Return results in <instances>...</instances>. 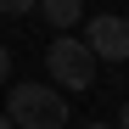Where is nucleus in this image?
<instances>
[{
	"label": "nucleus",
	"instance_id": "1",
	"mask_svg": "<svg viewBox=\"0 0 129 129\" xmlns=\"http://www.w3.org/2000/svg\"><path fill=\"white\" fill-rule=\"evenodd\" d=\"M6 118L17 129H68V95L56 84H11Z\"/></svg>",
	"mask_w": 129,
	"mask_h": 129
},
{
	"label": "nucleus",
	"instance_id": "2",
	"mask_svg": "<svg viewBox=\"0 0 129 129\" xmlns=\"http://www.w3.org/2000/svg\"><path fill=\"white\" fill-rule=\"evenodd\" d=\"M45 68H51V84H56V90H73V95L95 90V56L73 34H56L51 45H45Z\"/></svg>",
	"mask_w": 129,
	"mask_h": 129
},
{
	"label": "nucleus",
	"instance_id": "3",
	"mask_svg": "<svg viewBox=\"0 0 129 129\" xmlns=\"http://www.w3.org/2000/svg\"><path fill=\"white\" fill-rule=\"evenodd\" d=\"M84 45H90L95 62H129V23L112 17V11H101V17L84 23Z\"/></svg>",
	"mask_w": 129,
	"mask_h": 129
},
{
	"label": "nucleus",
	"instance_id": "4",
	"mask_svg": "<svg viewBox=\"0 0 129 129\" xmlns=\"http://www.w3.org/2000/svg\"><path fill=\"white\" fill-rule=\"evenodd\" d=\"M39 11H45V23L56 34H68L73 23H84V0H39Z\"/></svg>",
	"mask_w": 129,
	"mask_h": 129
},
{
	"label": "nucleus",
	"instance_id": "5",
	"mask_svg": "<svg viewBox=\"0 0 129 129\" xmlns=\"http://www.w3.org/2000/svg\"><path fill=\"white\" fill-rule=\"evenodd\" d=\"M34 6H39V0H0V11H6V17H28Z\"/></svg>",
	"mask_w": 129,
	"mask_h": 129
},
{
	"label": "nucleus",
	"instance_id": "6",
	"mask_svg": "<svg viewBox=\"0 0 129 129\" xmlns=\"http://www.w3.org/2000/svg\"><path fill=\"white\" fill-rule=\"evenodd\" d=\"M6 79H11V51L0 45V84H6Z\"/></svg>",
	"mask_w": 129,
	"mask_h": 129
},
{
	"label": "nucleus",
	"instance_id": "7",
	"mask_svg": "<svg viewBox=\"0 0 129 129\" xmlns=\"http://www.w3.org/2000/svg\"><path fill=\"white\" fill-rule=\"evenodd\" d=\"M79 129H118V123H79Z\"/></svg>",
	"mask_w": 129,
	"mask_h": 129
},
{
	"label": "nucleus",
	"instance_id": "8",
	"mask_svg": "<svg viewBox=\"0 0 129 129\" xmlns=\"http://www.w3.org/2000/svg\"><path fill=\"white\" fill-rule=\"evenodd\" d=\"M118 129H129V107H123V112H118Z\"/></svg>",
	"mask_w": 129,
	"mask_h": 129
},
{
	"label": "nucleus",
	"instance_id": "9",
	"mask_svg": "<svg viewBox=\"0 0 129 129\" xmlns=\"http://www.w3.org/2000/svg\"><path fill=\"white\" fill-rule=\"evenodd\" d=\"M0 129H17V123H11V118H6V112H0Z\"/></svg>",
	"mask_w": 129,
	"mask_h": 129
}]
</instances>
